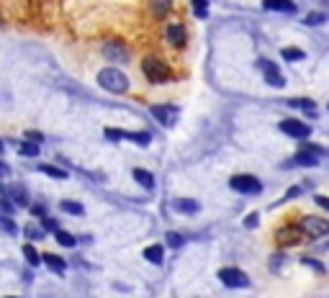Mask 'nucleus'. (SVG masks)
I'll return each instance as SVG.
<instances>
[{
    "mask_svg": "<svg viewBox=\"0 0 329 298\" xmlns=\"http://www.w3.org/2000/svg\"><path fill=\"white\" fill-rule=\"evenodd\" d=\"M98 85H100L103 90H108V93H126V90H129V77H126L121 70L108 67V70L98 72Z\"/></svg>",
    "mask_w": 329,
    "mask_h": 298,
    "instance_id": "1",
    "label": "nucleus"
},
{
    "mask_svg": "<svg viewBox=\"0 0 329 298\" xmlns=\"http://www.w3.org/2000/svg\"><path fill=\"white\" fill-rule=\"evenodd\" d=\"M141 70H144V75H147V80H149V82H164V80L170 77L168 65H164L162 59H157V57H144Z\"/></svg>",
    "mask_w": 329,
    "mask_h": 298,
    "instance_id": "2",
    "label": "nucleus"
},
{
    "mask_svg": "<svg viewBox=\"0 0 329 298\" xmlns=\"http://www.w3.org/2000/svg\"><path fill=\"white\" fill-rule=\"evenodd\" d=\"M298 229L301 234H309V237H326L329 234V219H321V216H303L298 221Z\"/></svg>",
    "mask_w": 329,
    "mask_h": 298,
    "instance_id": "3",
    "label": "nucleus"
},
{
    "mask_svg": "<svg viewBox=\"0 0 329 298\" xmlns=\"http://www.w3.org/2000/svg\"><path fill=\"white\" fill-rule=\"evenodd\" d=\"M278 129H280L285 136L298 139V141H303V139H309V136H311V126H309V123H303V121H298V118H283V121L278 123Z\"/></svg>",
    "mask_w": 329,
    "mask_h": 298,
    "instance_id": "4",
    "label": "nucleus"
},
{
    "mask_svg": "<svg viewBox=\"0 0 329 298\" xmlns=\"http://www.w3.org/2000/svg\"><path fill=\"white\" fill-rule=\"evenodd\" d=\"M229 185H232V190L244 193V196H257V193L262 190V183H260L255 175H234V178L229 180Z\"/></svg>",
    "mask_w": 329,
    "mask_h": 298,
    "instance_id": "5",
    "label": "nucleus"
},
{
    "mask_svg": "<svg viewBox=\"0 0 329 298\" xmlns=\"http://www.w3.org/2000/svg\"><path fill=\"white\" fill-rule=\"evenodd\" d=\"M219 280H221L227 288H247V285H250L247 272H242L239 267H221V270H219Z\"/></svg>",
    "mask_w": 329,
    "mask_h": 298,
    "instance_id": "6",
    "label": "nucleus"
},
{
    "mask_svg": "<svg viewBox=\"0 0 329 298\" xmlns=\"http://www.w3.org/2000/svg\"><path fill=\"white\" fill-rule=\"evenodd\" d=\"M257 67L262 70V75H265V82L270 85V88H283L285 85V77L280 75V70L270 62V59H260L257 62Z\"/></svg>",
    "mask_w": 329,
    "mask_h": 298,
    "instance_id": "7",
    "label": "nucleus"
},
{
    "mask_svg": "<svg viewBox=\"0 0 329 298\" xmlns=\"http://www.w3.org/2000/svg\"><path fill=\"white\" fill-rule=\"evenodd\" d=\"M303 239V234H301V229H298V224L296 226H280L278 231H275V242L280 244V247H293V244H298Z\"/></svg>",
    "mask_w": 329,
    "mask_h": 298,
    "instance_id": "8",
    "label": "nucleus"
},
{
    "mask_svg": "<svg viewBox=\"0 0 329 298\" xmlns=\"http://www.w3.org/2000/svg\"><path fill=\"white\" fill-rule=\"evenodd\" d=\"M152 113H154L157 121L164 123V126H173V123L178 121V108H175V105H152Z\"/></svg>",
    "mask_w": 329,
    "mask_h": 298,
    "instance_id": "9",
    "label": "nucleus"
},
{
    "mask_svg": "<svg viewBox=\"0 0 329 298\" xmlns=\"http://www.w3.org/2000/svg\"><path fill=\"white\" fill-rule=\"evenodd\" d=\"M164 39H168L173 47H186V26H180V24H170L168 26V31H164Z\"/></svg>",
    "mask_w": 329,
    "mask_h": 298,
    "instance_id": "10",
    "label": "nucleus"
},
{
    "mask_svg": "<svg viewBox=\"0 0 329 298\" xmlns=\"http://www.w3.org/2000/svg\"><path fill=\"white\" fill-rule=\"evenodd\" d=\"M262 8L265 11H275V13H293L296 11L293 0H262Z\"/></svg>",
    "mask_w": 329,
    "mask_h": 298,
    "instance_id": "11",
    "label": "nucleus"
},
{
    "mask_svg": "<svg viewBox=\"0 0 329 298\" xmlns=\"http://www.w3.org/2000/svg\"><path fill=\"white\" fill-rule=\"evenodd\" d=\"M173 208H175L178 214H188V216H193V214L201 211L198 201H193V198H175V201H173Z\"/></svg>",
    "mask_w": 329,
    "mask_h": 298,
    "instance_id": "12",
    "label": "nucleus"
},
{
    "mask_svg": "<svg viewBox=\"0 0 329 298\" xmlns=\"http://www.w3.org/2000/svg\"><path fill=\"white\" fill-rule=\"evenodd\" d=\"M42 262L52 270V272H57V275H62L65 270H67V262L62 260V257H57V254H52V252H47V254H42Z\"/></svg>",
    "mask_w": 329,
    "mask_h": 298,
    "instance_id": "13",
    "label": "nucleus"
},
{
    "mask_svg": "<svg viewBox=\"0 0 329 298\" xmlns=\"http://www.w3.org/2000/svg\"><path fill=\"white\" fill-rule=\"evenodd\" d=\"M296 165H303V167H316L319 165V155L316 152H309V149H298V155L293 160Z\"/></svg>",
    "mask_w": 329,
    "mask_h": 298,
    "instance_id": "14",
    "label": "nucleus"
},
{
    "mask_svg": "<svg viewBox=\"0 0 329 298\" xmlns=\"http://www.w3.org/2000/svg\"><path fill=\"white\" fill-rule=\"evenodd\" d=\"M144 260L152 262V265H162V260H164V247H162V244L147 247V249H144Z\"/></svg>",
    "mask_w": 329,
    "mask_h": 298,
    "instance_id": "15",
    "label": "nucleus"
},
{
    "mask_svg": "<svg viewBox=\"0 0 329 298\" xmlns=\"http://www.w3.org/2000/svg\"><path fill=\"white\" fill-rule=\"evenodd\" d=\"M103 54H106L108 59H129V52H126L121 44H116V41L106 44V47H103Z\"/></svg>",
    "mask_w": 329,
    "mask_h": 298,
    "instance_id": "16",
    "label": "nucleus"
},
{
    "mask_svg": "<svg viewBox=\"0 0 329 298\" xmlns=\"http://www.w3.org/2000/svg\"><path fill=\"white\" fill-rule=\"evenodd\" d=\"M288 105L301 108L306 116H316V103H314L311 98H293V100H288Z\"/></svg>",
    "mask_w": 329,
    "mask_h": 298,
    "instance_id": "17",
    "label": "nucleus"
},
{
    "mask_svg": "<svg viewBox=\"0 0 329 298\" xmlns=\"http://www.w3.org/2000/svg\"><path fill=\"white\" fill-rule=\"evenodd\" d=\"M131 175H134V180H136V183H139L144 190H152V188H154V178H152L147 170H141V167H134V170H131Z\"/></svg>",
    "mask_w": 329,
    "mask_h": 298,
    "instance_id": "18",
    "label": "nucleus"
},
{
    "mask_svg": "<svg viewBox=\"0 0 329 298\" xmlns=\"http://www.w3.org/2000/svg\"><path fill=\"white\" fill-rule=\"evenodd\" d=\"M170 8H173V0H152V13L154 16H164V13H170Z\"/></svg>",
    "mask_w": 329,
    "mask_h": 298,
    "instance_id": "19",
    "label": "nucleus"
},
{
    "mask_svg": "<svg viewBox=\"0 0 329 298\" xmlns=\"http://www.w3.org/2000/svg\"><path fill=\"white\" fill-rule=\"evenodd\" d=\"M59 208H62V211H67V214H72V216H83V214H85V206H83V203H77V201H62V203H59Z\"/></svg>",
    "mask_w": 329,
    "mask_h": 298,
    "instance_id": "20",
    "label": "nucleus"
},
{
    "mask_svg": "<svg viewBox=\"0 0 329 298\" xmlns=\"http://www.w3.org/2000/svg\"><path fill=\"white\" fill-rule=\"evenodd\" d=\"M24 257H26V262H29L31 267L42 265V254L36 252V247H34V244H26V247H24Z\"/></svg>",
    "mask_w": 329,
    "mask_h": 298,
    "instance_id": "21",
    "label": "nucleus"
},
{
    "mask_svg": "<svg viewBox=\"0 0 329 298\" xmlns=\"http://www.w3.org/2000/svg\"><path fill=\"white\" fill-rule=\"evenodd\" d=\"M39 149H42V144H36V141H29V139H26V141L21 144L18 152H21L24 157H36V155H39Z\"/></svg>",
    "mask_w": 329,
    "mask_h": 298,
    "instance_id": "22",
    "label": "nucleus"
},
{
    "mask_svg": "<svg viewBox=\"0 0 329 298\" xmlns=\"http://www.w3.org/2000/svg\"><path fill=\"white\" fill-rule=\"evenodd\" d=\"M306 54H303V49H296V47H285L283 49V59L285 62H301Z\"/></svg>",
    "mask_w": 329,
    "mask_h": 298,
    "instance_id": "23",
    "label": "nucleus"
},
{
    "mask_svg": "<svg viewBox=\"0 0 329 298\" xmlns=\"http://www.w3.org/2000/svg\"><path fill=\"white\" fill-rule=\"evenodd\" d=\"M44 175H49V178H57V180H65L67 178V170H59V167H54V165H42L39 167Z\"/></svg>",
    "mask_w": 329,
    "mask_h": 298,
    "instance_id": "24",
    "label": "nucleus"
},
{
    "mask_svg": "<svg viewBox=\"0 0 329 298\" xmlns=\"http://www.w3.org/2000/svg\"><path fill=\"white\" fill-rule=\"evenodd\" d=\"M11 201H13V206H29V193L24 188H13Z\"/></svg>",
    "mask_w": 329,
    "mask_h": 298,
    "instance_id": "25",
    "label": "nucleus"
},
{
    "mask_svg": "<svg viewBox=\"0 0 329 298\" xmlns=\"http://www.w3.org/2000/svg\"><path fill=\"white\" fill-rule=\"evenodd\" d=\"M193 13H196V18H206L209 16V0H193Z\"/></svg>",
    "mask_w": 329,
    "mask_h": 298,
    "instance_id": "26",
    "label": "nucleus"
},
{
    "mask_svg": "<svg viewBox=\"0 0 329 298\" xmlns=\"http://www.w3.org/2000/svg\"><path fill=\"white\" fill-rule=\"evenodd\" d=\"M54 239H57V242H59L62 247H75V244H77V239H75V237H72L70 231H62V229H59V231L54 234Z\"/></svg>",
    "mask_w": 329,
    "mask_h": 298,
    "instance_id": "27",
    "label": "nucleus"
},
{
    "mask_svg": "<svg viewBox=\"0 0 329 298\" xmlns=\"http://www.w3.org/2000/svg\"><path fill=\"white\" fill-rule=\"evenodd\" d=\"M124 139H131V141H136V144H141V146H147L152 136H149L147 131H136V134H129V131H126V136H124Z\"/></svg>",
    "mask_w": 329,
    "mask_h": 298,
    "instance_id": "28",
    "label": "nucleus"
},
{
    "mask_svg": "<svg viewBox=\"0 0 329 298\" xmlns=\"http://www.w3.org/2000/svg\"><path fill=\"white\" fill-rule=\"evenodd\" d=\"M326 21V16L324 13H309L306 18H303V24L306 26H319V24H324Z\"/></svg>",
    "mask_w": 329,
    "mask_h": 298,
    "instance_id": "29",
    "label": "nucleus"
},
{
    "mask_svg": "<svg viewBox=\"0 0 329 298\" xmlns=\"http://www.w3.org/2000/svg\"><path fill=\"white\" fill-rule=\"evenodd\" d=\"M183 242H186V239H183L178 231H170V234H168V247L178 249V247H183Z\"/></svg>",
    "mask_w": 329,
    "mask_h": 298,
    "instance_id": "30",
    "label": "nucleus"
},
{
    "mask_svg": "<svg viewBox=\"0 0 329 298\" xmlns=\"http://www.w3.org/2000/svg\"><path fill=\"white\" fill-rule=\"evenodd\" d=\"M13 201H6V198H0V216H11L13 214Z\"/></svg>",
    "mask_w": 329,
    "mask_h": 298,
    "instance_id": "31",
    "label": "nucleus"
},
{
    "mask_svg": "<svg viewBox=\"0 0 329 298\" xmlns=\"http://www.w3.org/2000/svg\"><path fill=\"white\" fill-rule=\"evenodd\" d=\"M124 136H126V131H118V129H113V126L106 129V139H111V141H121Z\"/></svg>",
    "mask_w": 329,
    "mask_h": 298,
    "instance_id": "32",
    "label": "nucleus"
},
{
    "mask_svg": "<svg viewBox=\"0 0 329 298\" xmlns=\"http://www.w3.org/2000/svg\"><path fill=\"white\" fill-rule=\"evenodd\" d=\"M301 262H303L306 267H311V270H316V272H324V265H321L319 260H314V257H303Z\"/></svg>",
    "mask_w": 329,
    "mask_h": 298,
    "instance_id": "33",
    "label": "nucleus"
},
{
    "mask_svg": "<svg viewBox=\"0 0 329 298\" xmlns=\"http://www.w3.org/2000/svg\"><path fill=\"white\" fill-rule=\"evenodd\" d=\"M0 229H6L8 234H16V231H18V229H16V224H13L8 216H0Z\"/></svg>",
    "mask_w": 329,
    "mask_h": 298,
    "instance_id": "34",
    "label": "nucleus"
},
{
    "mask_svg": "<svg viewBox=\"0 0 329 298\" xmlns=\"http://www.w3.org/2000/svg\"><path fill=\"white\" fill-rule=\"evenodd\" d=\"M31 216L44 219V216H47V208H44V206H39V203H34V206H31Z\"/></svg>",
    "mask_w": 329,
    "mask_h": 298,
    "instance_id": "35",
    "label": "nucleus"
},
{
    "mask_svg": "<svg viewBox=\"0 0 329 298\" xmlns=\"http://www.w3.org/2000/svg\"><path fill=\"white\" fill-rule=\"evenodd\" d=\"M257 224H260V216H257V214H250V216L244 219V226H247V229H255Z\"/></svg>",
    "mask_w": 329,
    "mask_h": 298,
    "instance_id": "36",
    "label": "nucleus"
},
{
    "mask_svg": "<svg viewBox=\"0 0 329 298\" xmlns=\"http://www.w3.org/2000/svg\"><path fill=\"white\" fill-rule=\"evenodd\" d=\"M42 226L49 229V231H59V229H57V221H54V219H47V216L42 219Z\"/></svg>",
    "mask_w": 329,
    "mask_h": 298,
    "instance_id": "37",
    "label": "nucleus"
},
{
    "mask_svg": "<svg viewBox=\"0 0 329 298\" xmlns=\"http://www.w3.org/2000/svg\"><path fill=\"white\" fill-rule=\"evenodd\" d=\"M26 234H29L31 239H39V237H44V231H42V229H36V226H29V229H26Z\"/></svg>",
    "mask_w": 329,
    "mask_h": 298,
    "instance_id": "38",
    "label": "nucleus"
},
{
    "mask_svg": "<svg viewBox=\"0 0 329 298\" xmlns=\"http://www.w3.org/2000/svg\"><path fill=\"white\" fill-rule=\"evenodd\" d=\"M314 201H316V206H321L324 211H329V198H326V196H316Z\"/></svg>",
    "mask_w": 329,
    "mask_h": 298,
    "instance_id": "39",
    "label": "nucleus"
},
{
    "mask_svg": "<svg viewBox=\"0 0 329 298\" xmlns=\"http://www.w3.org/2000/svg\"><path fill=\"white\" fill-rule=\"evenodd\" d=\"M26 139H29V141H36V144H42V134H36V131H29V134H26Z\"/></svg>",
    "mask_w": 329,
    "mask_h": 298,
    "instance_id": "40",
    "label": "nucleus"
},
{
    "mask_svg": "<svg viewBox=\"0 0 329 298\" xmlns=\"http://www.w3.org/2000/svg\"><path fill=\"white\" fill-rule=\"evenodd\" d=\"M296 196H301V188H298V185H293V188L288 190V196H285V198H296Z\"/></svg>",
    "mask_w": 329,
    "mask_h": 298,
    "instance_id": "41",
    "label": "nucleus"
},
{
    "mask_svg": "<svg viewBox=\"0 0 329 298\" xmlns=\"http://www.w3.org/2000/svg\"><path fill=\"white\" fill-rule=\"evenodd\" d=\"M280 262H283V254H275V257H273V260H270V267H273V270H275V267H278V265H280Z\"/></svg>",
    "mask_w": 329,
    "mask_h": 298,
    "instance_id": "42",
    "label": "nucleus"
},
{
    "mask_svg": "<svg viewBox=\"0 0 329 298\" xmlns=\"http://www.w3.org/2000/svg\"><path fill=\"white\" fill-rule=\"evenodd\" d=\"M8 298H13V295H8Z\"/></svg>",
    "mask_w": 329,
    "mask_h": 298,
    "instance_id": "43",
    "label": "nucleus"
}]
</instances>
